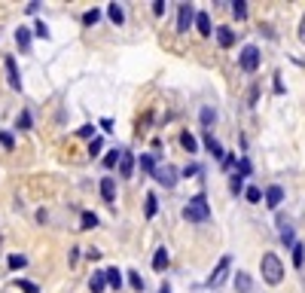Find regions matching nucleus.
I'll return each mask as SVG.
<instances>
[{
	"instance_id": "40",
	"label": "nucleus",
	"mask_w": 305,
	"mask_h": 293,
	"mask_svg": "<svg viewBox=\"0 0 305 293\" xmlns=\"http://www.w3.org/2000/svg\"><path fill=\"white\" fill-rule=\"evenodd\" d=\"M199 171H202L199 165H186V168H183V177H192V174H199Z\"/></svg>"
},
{
	"instance_id": "2",
	"label": "nucleus",
	"mask_w": 305,
	"mask_h": 293,
	"mask_svg": "<svg viewBox=\"0 0 305 293\" xmlns=\"http://www.w3.org/2000/svg\"><path fill=\"white\" fill-rule=\"evenodd\" d=\"M260 269H263L266 284H281V278H284V263L278 260V254H263Z\"/></svg>"
},
{
	"instance_id": "8",
	"label": "nucleus",
	"mask_w": 305,
	"mask_h": 293,
	"mask_svg": "<svg viewBox=\"0 0 305 293\" xmlns=\"http://www.w3.org/2000/svg\"><path fill=\"white\" fill-rule=\"evenodd\" d=\"M134 171V156L128 150H119V177H131Z\"/></svg>"
},
{
	"instance_id": "16",
	"label": "nucleus",
	"mask_w": 305,
	"mask_h": 293,
	"mask_svg": "<svg viewBox=\"0 0 305 293\" xmlns=\"http://www.w3.org/2000/svg\"><path fill=\"white\" fill-rule=\"evenodd\" d=\"M15 43H18L21 52H31V31H27V28H18V31H15Z\"/></svg>"
},
{
	"instance_id": "13",
	"label": "nucleus",
	"mask_w": 305,
	"mask_h": 293,
	"mask_svg": "<svg viewBox=\"0 0 305 293\" xmlns=\"http://www.w3.org/2000/svg\"><path fill=\"white\" fill-rule=\"evenodd\" d=\"M101 196H104V202H116V183H113V177H104L101 180Z\"/></svg>"
},
{
	"instance_id": "31",
	"label": "nucleus",
	"mask_w": 305,
	"mask_h": 293,
	"mask_svg": "<svg viewBox=\"0 0 305 293\" xmlns=\"http://www.w3.org/2000/svg\"><path fill=\"white\" fill-rule=\"evenodd\" d=\"M128 284H131L134 290H144V278H141V272H128Z\"/></svg>"
},
{
	"instance_id": "11",
	"label": "nucleus",
	"mask_w": 305,
	"mask_h": 293,
	"mask_svg": "<svg viewBox=\"0 0 305 293\" xmlns=\"http://www.w3.org/2000/svg\"><path fill=\"white\" fill-rule=\"evenodd\" d=\"M217 43H220L223 49H229V46L235 43V31H232V28H226V24H223V28H217Z\"/></svg>"
},
{
	"instance_id": "6",
	"label": "nucleus",
	"mask_w": 305,
	"mask_h": 293,
	"mask_svg": "<svg viewBox=\"0 0 305 293\" xmlns=\"http://www.w3.org/2000/svg\"><path fill=\"white\" fill-rule=\"evenodd\" d=\"M153 177H156L162 187H168V190H171V187H177V168H174V165H162V168H156V171H153Z\"/></svg>"
},
{
	"instance_id": "25",
	"label": "nucleus",
	"mask_w": 305,
	"mask_h": 293,
	"mask_svg": "<svg viewBox=\"0 0 305 293\" xmlns=\"http://www.w3.org/2000/svg\"><path fill=\"white\" fill-rule=\"evenodd\" d=\"M302 263H305V248H302V245H299V242H296V245H293V266L299 269Z\"/></svg>"
},
{
	"instance_id": "12",
	"label": "nucleus",
	"mask_w": 305,
	"mask_h": 293,
	"mask_svg": "<svg viewBox=\"0 0 305 293\" xmlns=\"http://www.w3.org/2000/svg\"><path fill=\"white\" fill-rule=\"evenodd\" d=\"M205 147H208V153H214L217 159H226V153H223V147H220V141L211 135V131H205Z\"/></svg>"
},
{
	"instance_id": "9",
	"label": "nucleus",
	"mask_w": 305,
	"mask_h": 293,
	"mask_svg": "<svg viewBox=\"0 0 305 293\" xmlns=\"http://www.w3.org/2000/svg\"><path fill=\"white\" fill-rule=\"evenodd\" d=\"M281 202H284V190H281L278 183L269 187V190H266V205H269V208H278Z\"/></svg>"
},
{
	"instance_id": "19",
	"label": "nucleus",
	"mask_w": 305,
	"mask_h": 293,
	"mask_svg": "<svg viewBox=\"0 0 305 293\" xmlns=\"http://www.w3.org/2000/svg\"><path fill=\"white\" fill-rule=\"evenodd\" d=\"M104 281H107L110 287L119 290V284H122V272H119V269H104Z\"/></svg>"
},
{
	"instance_id": "21",
	"label": "nucleus",
	"mask_w": 305,
	"mask_h": 293,
	"mask_svg": "<svg viewBox=\"0 0 305 293\" xmlns=\"http://www.w3.org/2000/svg\"><path fill=\"white\" fill-rule=\"evenodd\" d=\"M180 147H183L186 153H196V150H199V141H196L189 131H183V135H180Z\"/></svg>"
},
{
	"instance_id": "44",
	"label": "nucleus",
	"mask_w": 305,
	"mask_h": 293,
	"mask_svg": "<svg viewBox=\"0 0 305 293\" xmlns=\"http://www.w3.org/2000/svg\"><path fill=\"white\" fill-rule=\"evenodd\" d=\"M159 293H171V287H168V284H162V287H159Z\"/></svg>"
},
{
	"instance_id": "35",
	"label": "nucleus",
	"mask_w": 305,
	"mask_h": 293,
	"mask_svg": "<svg viewBox=\"0 0 305 293\" xmlns=\"http://www.w3.org/2000/svg\"><path fill=\"white\" fill-rule=\"evenodd\" d=\"M101 147H104V144H101V138H95V141L89 144V156H98V153H101Z\"/></svg>"
},
{
	"instance_id": "7",
	"label": "nucleus",
	"mask_w": 305,
	"mask_h": 293,
	"mask_svg": "<svg viewBox=\"0 0 305 293\" xmlns=\"http://www.w3.org/2000/svg\"><path fill=\"white\" fill-rule=\"evenodd\" d=\"M6 83H9V89H15V92H21V76H18V67H15V58H6Z\"/></svg>"
},
{
	"instance_id": "26",
	"label": "nucleus",
	"mask_w": 305,
	"mask_h": 293,
	"mask_svg": "<svg viewBox=\"0 0 305 293\" xmlns=\"http://www.w3.org/2000/svg\"><path fill=\"white\" fill-rule=\"evenodd\" d=\"M15 128H18V131H27V128H31V113H27V110H21V113H18Z\"/></svg>"
},
{
	"instance_id": "36",
	"label": "nucleus",
	"mask_w": 305,
	"mask_h": 293,
	"mask_svg": "<svg viewBox=\"0 0 305 293\" xmlns=\"http://www.w3.org/2000/svg\"><path fill=\"white\" fill-rule=\"evenodd\" d=\"M79 138H92V141H95V125H82V128H79Z\"/></svg>"
},
{
	"instance_id": "4",
	"label": "nucleus",
	"mask_w": 305,
	"mask_h": 293,
	"mask_svg": "<svg viewBox=\"0 0 305 293\" xmlns=\"http://www.w3.org/2000/svg\"><path fill=\"white\" fill-rule=\"evenodd\" d=\"M238 64H241V70L254 73V70L260 67V49H257V46H244V49H241V58H238Z\"/></svg>"
},
{
	"instance_id": "42",
	"label": "nucleus",
	"mask_w": 305,
	"mask_h": 293,
	"mask_svg": "<svg viewBox=\"0 0 305 293\" xmlns=\"http://www.w3.org/2000/svg\"><path fill=\"white\" fill-rule=\"evenodd\" d=\"M153 12H156V15H162V12H165V3H162V0H156V3H153Z\"/></svg>"
},
{
	"instance_id": "23",
	"label": "nucleus",
	"mask_w": 305,
	"mask_h": 293,
	"mask_svg": "<svg viewBox=\"0 0 305 293\" xmlns=\"http://www.w3.org/2000/svg\"><path fill=\"white\" fill-rule=\"evenodd\" d=\"M141 171H147V174H153V171H156V156H150V153H144V156H141Z\"/></svg>"
},
{
	"instance_id": "39",
	"label": "nucleus",
	"mask_w": 305,
	"mask_h": 293,
	"mask_svg": "<svg viewBox=\"0 0 305 293\" xmlns=\"http://www.w3.org/2000/svg\"><path fill=\"white\" fill-rule=\"evenodd\" d=\"M0 144H3L6 150H12V135H6V131H0Z\"/></svg>"
},
{
	"instance_id": "30",
	"label": "nucleus",
	"mask_w": 305,
	"mask_h": 293,
	"mask_svg": "<svg viewBox=\"0 0 305 293\" xmlns=\"http://www.w3.org/2000/svg\"><path fill=\"white\" fill-rule=\"evenodd\" d=\"M95 226H98V217H95L92 211H86V214H82V229H95Z\"/></svg>"
},
{
	"instance_id": "41",
	"label": "nucleus",
	"mask_w": 305,
	"mask_h": 293,
	"mask_svg": "<svg viewBox=\"0 0 305 293\" xmlns=\"http://www.w3.org/2000/svg\"><path fill=\"white\" fill-rule=\"evenodd\" d=\"M241 190H244V180H238V177H232V193H235V196H238V193H241Z\"/></svg>"
},
{
	"instance_id": "20",
	"label": "nucleus",
	"mask_w": 305,
	"mask_h": 293,
	"mask_svg": "<svg viewBox=\"0 0 305 293\" xmlns=\"http://www.w3.org/2000/svg\"><path fill=\"white\" fill-rule=\"evenodd\" d=\"M89 287H92V293H104V287H107V281H104V272H92V281H89Z\"/></svg>"
},
{
	"instance_id": "27",
	"label": "nucleus",
	"mask_w": 305,
	"mask_h": 293,
	"mask_svg": "<svg viewBox=\"0 0 305 293\" xmlns=\"http://www.w3.org/2000/svg\"><path fill=\"white\" fill-rule=\"evenodd\" d=\"M244 199H247V202H254V205H257V202H260V199H263V190H260V187H247V190H244Z\"/></svg>"
},
{
	"instance_id": "10",
	"label": "nucleus",
	"mask_w": 305,
	"mask_h": 293,
	"mask_svg": "<svg viewBox=\"0 0 305 293\" xmlns=\"http://www.w3.org/2000/svg\"><path fill=\"white\" fill-rule=\"evenodd\" d=\"M196 28H199L202 37H211V34H214V31H211V15H208V12H196Z\"/></svg>"
},
{
	"instance_id": "34",
	"label": "nucleus",
	"mask_w": 305,
	"mask_h": 293,
	"mask_svg": "<svg viewBox=\"0 0 305 293\" xmlns=\"http://www.w3.org/2000/svg\"><path fill=\"white\" fill-rule=\"evenodd\" d=\"M34 34H37V37H43V40H49V37H52V31H49V28H46L43 21H37V28H34Z\"/></svg>"
},
{
	"instance_id": "17",
	"label": "nucleus",
	"mask_w": 305,
	"mask_h": 293,
	"mask_svg": "<svg viewBox=\"0 0 305 293\" xmlns=\"http://www.w3.org/2000/svg\"><path fill=\"white\" fill-rule=\"evenodd\" d=\"M278 226H281V242H284V245H290V248H293V245H296V238H293V226H290V223H287V220H284V217H281V220H278Z\"/></svg>"
},
{
	"instance_id": "32",
	"label": "nucleus",
	"mask_w": 305,
	"mask_h": 293,
	"mask_svg": "<svg viewBox=\"0 0 305 293\" xmlns=\"http://www.w3.org/2000/svg\"><path fill=\"white\" fill-rule=\"evenodd\" d=\"M98 18H101V12H98V9H89V12L82 15V24H89V28H92V24H95Z\"/></svg>"
},
{
	"instance_id": "22",
	"label": "nucleus",
	"mask_w": 305,
	"mask_h": 293,
	"mask_svg": "<svg viewBox=\"0 0 305 293\" xmlns=\"http://www.w3.org/2000/svg\"><path fill=\"white\" fill-rule=\"evenodd\" d=\"M232 15L241 21V18H247V0H235L232 3Z\"/></svg>"
},
{
	"instance_id": "5",
	"label": "nucleus",
	"mask_w": 305,
	"mask_h": 293,
	"mask_svg": "<svg viewBox=\"0 0 305 293\" xmlns=\"http://www.w3.org/2000/svg\"><path fill=\"white\" fill-rule=\"evenodd\" d=\"M229 266H232V257H223V260L217 263V269L211 272V278H208V287H220V284L226 281V275H229Z\"/></svg>"
},
{
	"instance_id": "3",
	"label": "nucleus",
	"mask_w": 305,
	"mask_h": 293,
	"mask_svg": "<svg viewBox=\"0 0 305 293\" xmlns=\"http://www.w3.org/2000/svg\"><path fill=\"white\" fill-rule=\"evenodd\" d=\"M192 21H196V9H192V3H180V6H177V31L186 34V31L192 28Z\"/></svg>"
},
{
	"instance_id": "43",
	"label": "nucleus",
	"mask_w": 305,
	"mask_h": 293,
	"mask_svg": "<svg viewBox=\"0 0 305 293\" xmlns=\"http://www.w3.org/2000/svg\"><path fill=\"white\" fill-rule=\"evenodd\" d=\"M299 40L305 43V15H302V21H299Z\"/></svg>"
},
{
	"instance_id": "38",
	"label": "nucleus",
	"mask_w": 305,
	"mask_h": 293,
	"mask_svg": "<svg viewBox=\"0 0 305 293\" xmlns=\"http://www.w3.org/2000/svg\"><path fill=\"white\" fill-rule=\"evenodd\" d=\"M116 162H119V153H116V150H113V153H110V156H107V159H104V165H107V168H113V165H116Z\"/></svg>"
},
{
	"instance_id": "29",
	"label": "nucleus",
	"mask_w": 305,
	"mask_h": 293,
	"mask_svg": "<svg viewBox=\"0 0 305 293\" xmlns=\"http://www.w3.org/2000/svg\"><path fill=\"white\" fill-rule=\"evenodd\" d=\"M214 119H217V113L211 107H202V125H214Z\"/></svg>"
},
{
	"instance_id": "28",
	"label": "nucleus",
	"mask_w": 305,
	"mask_h": 293,
	"mask_svg": "<svg viewBox=\"0 0 305 293\" xmlns=\"http://www.w3.org/2000/svg\"><path fill=\"white\" fill-rule=\"evenodd\" d=\"M156 211H159V199L150 193V196H147V217H156Z\"/></svg>"
},
{
	"instance_id": "33",
	"label": "nucleus",
	"mask_w": 305,
	"mask_h": 293,
	"mask_svg": "<svg viewBox=\"0 0 305 293\" xmlns=\"http://www.w3.org/2000/svg\"><path fill=\"white\" fill-rule=\"evenodd\" d=\"M24 263H27V260H24L21 254H12V257H9V269H24Z\"/></svg>"
},
{
	"instance_id": "1",
	"label": "nucleus",
	"mask_w": 305,
	"mask_h": 293,
	"mask_svg": "<svg viewBox=\"0 0 305 293\" xmlns=\"http://www.w3.org/2000/svg\"><path fill=\"white\" fill-rule=\"evenodd\" d=\"M211 217V208H208V199L205 196H192L186 205H183V220L189 223H205Z\"/></svg>"
},
{
	"instance_id": "18",
	"label": "nucleus",
	"mask_w": 305,
	"mask_h": 293,
	"mask_svg": "<svg viewBox=\"0 0 305 293\" xmlns=\"http://www.w3.org/2000/svg\"><path fill=\"white\" fill-rule=\"evenodd\" d=\"M168 260H171V257H168V251H165V248H159V251H156V257H153V269H156V272H165V269H168Z\"/></svg>"
},
{
	"instance_id": "37",
	"label": "nucleus",
	"mask_w": 305,
	"mask_h": 293,
	"mask_svg": "<svg viewBox=\"0 0 305 293\" xmlns=\"http://www.w3.org/2000/svg\"><path fill=\"white\" fill-rule=\"evenodd\" d=\"M15 284H18L24 293H37V284H31V281H15Z\"/></svg>"
},
{
	"instance_id": "14",
	"label": "nucleus",
	"mask_w": 305,
	"mask_h": 293,
	"mask_svg": "<svg viewBox=\"0 0 305 293\" xmlns=\"http://www.w3.org/2000/svg\"><path fill=\"white\" fill-rule=\"evenodd\" d=\"M235 290H238V293H251V290H254V278H251L247 272H238V275H235Z\"/></svg>"
},
{
	"instance_id": "24",
	"label": "nucleus",
	"mask_w": 305,
	"mask_h": 293,
	"mask_svg": "<svg viewBox=\"0 0 305 293\" xmlns=\"http://www.w3.org/2000/svg\"><path fill=\"white\" fill-rule=\"evenodd\" d=\"M247 174H251V159H247V156H241V162H238V171H235V177H238V180H244Z\"/></svg>"
},
{
	"instance_id": "15",
	"label": "nucleus",
	"mask_w": 305,
	"mask_h": 293,
	"mask_svg": "<svg viewBox=\"0 0 305 293\" xmlns=\"http://www.w3.org/2000/svg\"><path fill=\"white\" fill-rule=\"evenodd\" d=\"M107 15L113 24H122L125 21V12H122V3H107Z\"/></svg>"
}]
</instances>
